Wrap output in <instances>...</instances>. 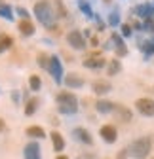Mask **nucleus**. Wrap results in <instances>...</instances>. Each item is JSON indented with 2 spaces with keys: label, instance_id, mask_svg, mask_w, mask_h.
<instances>
[{
  "label": "nucleus",
  "instance_id": "4468645a",
  "mask_svg": "<svg viewBox=\"0 0 154 159\" xmlns=\"http://www.w3.org/2000/svg\"><path fill=\"white\" fill-rule=\"evenodd\" d=\"M135 13H137L139 17H143V19H152V15H154V6H152V4H139V6L135 8Z\"/></svg>",
  "mask_w": 154,
  "mask_h": 159
},
{
  "label": "nucleus",
  "instance_id": "f257e3e1",
  "mask_svg": "<svg viewBox=\"0 0 154 159\" xmlns=\"http://www.w3.org/2000/svg\"><path fill=\"white\" fill-rule=\"evenodd\" d=\"M34 15L40 21V25H44L46 29H53L55 27V11L51 8V4L48 0H40V2L34 4Z\"/></svg>",
  "mask_w": 154,
  "mask_h": 159
},
{
  "label": "nucleus",
  "instance_id": "72a5a7b5",
  "mask_svg": "<svg viewBox=\"0 0 154 159\" xmlns=\"http://www.w3.org/2000/svg\"><path fill=\"white\" fill-rule=\"evenodd\" d=\"M6 129V123H4V119H0V133H2Z\"/></svg>",
  "mask_w": 154,
  "mask_h": 159
},
{
  "label": "nucleus",
  "instance_id": "f03ea898",
  "mask_svg": "<svg viewBox=\"0 0 154 159\" xmlns=\"http://www.w3.org/2000/svg\"><path fill=\"white\" fill-rule=\"evenodd\" d=\"M57 104H59V112L61 114H76L78 112V98H76L74 93L70 91H61L57 93Z\"/></svg>",
  "mask_w": 154,
  "mask_h": 159
},
{
  "label": "nucleus",
  "instance_id": "20e7f679",
  "mask_svg": "<svg viewBox=\"0 0 154 159\" xmlns=\"http://www.w3.org/2000/svg\"><path fill=\"white\" fill-rule=\"evenodd\" d=\"M48 72H50L51 78L55 80V84H61V82H63V65H61V61H59V57H57V55H51V57H50Z\"/></svg>",
  "mask_w": 154,
  "mask_h": 159
},
{
  "label": "nucleus",
  "instance_id": "c9c22d12",
  "mask_svg": "<svg viewBox=\"0 0 154 159\" xmlns=\"http://www.w3.org/2000/svg\"><path fill=\"white\" fill-rule=\"evenodd\" d=\"M150 159H154V157H150Z\"/></svg>",
  "mask_w": 154,
  "mask_h": 159
},
{
  "label": "nucleus",
  "instance_id": "7c9ffc66",
  "mask_svg": "<svg viewBox=\"0 0 154 159\" xmlns=\"http://www.w3.org/2000/svg\"><path fill=\"white\" fill-rule=\"evenodd\" d=\"M15 11H17V15L21 17V19H29V17H31V15H29V11H27L25 8H21V6H17V8H15Z\"/></svg>",
  "mask_w": 154,
  "mask_h": 159
},
{
  "label": "nucleus",
  "instance_id": "5701e85b",
  "mask_svg": "<svg viewBox=\"0 0 154 159\" xmlns=\"http://www.w3.org/2000/svg\"><path fill=\"white\" fill-rule=\"evenodd\" d=\"M78 8L82 10V13H86V17H95V13H93V10H91V6L86 2V0H78Z\"/></svg>",
  "mask_w": 154,
  "mask_h": 159
},
{
  "label": "nucleus",
  "instance_id": "412c9836",
  "mask_svg": "<svg viewBox=\"0 0 154 159\" xmlns=\"http://www.w3.org/2000/svg\"><path fill=\"white\" fill-rule=\"evenodd\" d=\"M38 104H40V101H38L36 97H32V98H29L27 101V104H25V116H32L34 112H36V108H38Z\"/></svg>",
  "mask_w": 154,
  "mask_h": 159
},
{
  "label": "nucleus",
  "instance_id": "f3484780",
  "mask_svg": "<svg viewBox=\"0 0 154 159\" xmlns=\"http://www.w3.org/2000/svg\"><path fill=\"white\" fill-rule=\"evenodd\" d=\"M114 114H116L122 121H131V112L126 108V106H122V104H114V110H112Z\"/></svg>",
  "mask_w": 154,
  "mask_h": 159
},
{
  "label": "nucleus",
  "instance_id": "a211bd4d",
  "mask_svg": "<svg viewBox=\"0 0 154 159\" xmlns=\"http://www.w3.org/2000/svg\"><path fill=\"white\" fill-rule=\"evenodd\" d=\"M27 136H31V138H46V131L42 127H38V125H31V127H27Z\"/></svg>",
  "mask_w": 154,
  "mask_h": 159
},
{
  "label": "nucleus",
  "instance_id": "6ab92c4d",
  "mask_svg": "<svg viewBox=\"0 0 154 159\" xmlns=\"http://www.w3.org/2000/svg\"><path fill=\"white\" fill-rule=\"evenodd\" d=\"M0 17L6 19V21H13V10H12L10 4L0 2Z\"/></svg>",
  "mask_w": 154,
  "mask_h": 159
},
{
  "label": "nucleus",
  "instance_id": "0eeeda50",
  "mask_svg": "<svg viewBox=\"0 0 154 159\" xmlns=\"http://www.w3.org/2000/svg\"><path fill=\"white\" fill-rule=\"evenodd\" d=\"M23 157L25 159H42V155H40V144H38L36 140H31L25 146V150H23Z\"/></svg>",
  "mask_w": 154,
  "mask_h": 159
},
{
  "label": "nucleus",
  "instance_id": "9d476101",
  "mask_svg": "<svg viewBox=\"0 0 154 159\" xmlns=\"http://www.w3.org/2000/svg\"><path fill=\"white\" fill-rule=\"evenodd\" d=\"M105 63H107V61H105L103 57H99V55H91V57H88V59H84V61H82V65H84L86 68H91V70L103 68Z\"/></svg>",
  "mask_w": 154,
  "mask_h": 159
},
{
  "label": "nucleus",
  "instance_id": "c85d7f7f",
  "mask_svg": "<svg viewBox=\"0 0 154 159\" xmlns=\"http://www.w3.org/2000/svg\"><path fill=\"white\" fill-rule=\"evenodd\" d=\"M120 23V15H118V11H112L110 15H108V25L110 27H116Z\"/></svg>",
  "mask_w": 154,
  "mask_h": 159
},
{
  "label": "nucleus",
  "instance_id": "b1692460",
  "mask_svg": "<svg viewBox=\"0 0 154 159\" xmlns=\"http://www.w3.org/2000/svg\"><path fill=\"white\" fill-rule=\"evenodd\" d=\"M29 87H31L32 91H40V87H42V82H40V76H36V74H32V76L29 78Z\"/></svg>",
  "mask_w": 154,
  "mask_h": 159
},
{
  "label": "nucleus",
  "instance_id": "473e14b6",
  "mask_svg": "<svg viewBox=\"0 0 154 159\" xmlns=\"http://www.w3.org/2000/svg\"><path fill=\"white\" fill-rule=\"evenodd\" d=\"M76 159H95V155H91V153H82V155H78Z\"/></svg>",
  "mask_w": 154,
  "mask_h": 159
},
{
  "label": "nucleus",
  "instance_id": "7ed1b4c3",
  "mask_svg": "<svg viewBox=\"0 0 154 159\" xmlns=\"http://www.w3.org/2000/svg\"><path fill=\"white\" fill-rule=\"evenodd\" d=\"M150 148H152L150 140H148L147 136H143V138L133 140V142L128 146V153H129L133 159H147L148 153H150Z\"/></svg>",
  "mask_w": 154,
  "mask_h": 159
},
{
  "label": "nucleus",
  "instance_id": "393cba45",
  "mask_svg": "<svg viewBox=\"0 0 154 159\" xmlns=\"http://www.w3.org/2000/svg\"><path fill=\"white\" fill-rule=\"evenodd\" d=\"M36 63L40 65L42 68H46V70H48V66H50V55H46V53H38Z\"/></svg>",
  "mask_w": 154,
  "mask_h": 159
},
{
  "label": "nucleus",
  "instance_id": "2eb2a0df",
  "mask_svg": "<svg viewBox=\"0 0 154 159\" xmlns=\"http://www.w3.org/2000/svg\"><path fill=\"white\" fill-rule=\"evenodd\" d=\"M17 29H19V32H21L23 36H32L34 34V25L29 21V19H21L19 25H17Z\"/></svg>",
  "mask_w": 154,
  "mask_h": 159
},
{
  "label": "nucleus",
  "instance_id": "cd10ccee",
  "mask_svg": "<svg viewBox=\"0 0 154 159\" xmlns=\"http://www.w3.org/2000/svg\"><path fill=\"white\" fill-rule=\"evenodd\" d=\"M55 8H57V13H55L57 17H67V10H65L61 0H55Z\"/></svg>",
  "mask_w": 154,
  "mask_h": 159
},
{
  "label": "nucleus",
  "instance_id": "9b49d317",
  "mask_svg": "<svg viewBox=\"0 0 154 159\" xmlns=\"http://www.w3.org/2000/svg\"><path fill=\"white\" fill-rule=\"evenodd\" d=\"M91 89H93L95 95H107L112 89V85H110V82H107V80H95L91 84Z\"/></svg>",
  "mask_w": 154,
  "mask_h": 159
},
{
  "label": "nucleus",
  "instance_id": "1a4fd4ad",
  "mask_svg": "<svg viewBox=\"0 0 154 159\" xmlns=\"http://www.w3.org/2000/svg\"><path fill=\"white\" fill-rule=\"evenodd\" d=\"M99 133H101V136H103V140L108 142V144L116 142V138H118V131H116V127H114V125H103Z\"/></svg>",
  "mask_w": 154,
  "mask_h": 159
},
{
  "label": "nucleus",
  "instance_id": "aec40b11",
  "mask_svg": "<svg viewBox=\"0 0 154 159\" xmlns=\"http://www.w3.org/2000/svg\"><path fill=\"white\" fill-rule=\"evenodd\" d=\"M95 108H97L99 114H110L114 110V102H110V101H99L97 104H95Z\"/></svg>",
  "mask_w": 154,
  "mask_h": 159
},
{
  "label": "nucleus",
  "instance_id": "a878e982",
  "mask_svg": "<svg viewBox=\"0 0 154 159\" xmlns=\"http://www.w3.org/2000/svg\"><path fill=\"white\" fill-rule=\"evenodd\" d=\"M120 68H122V65H120V61H118V59H114V61H110V65H108V76H114L116 72H120Z\"/></svg>",
  "mask_w": 154,
  "mask_h": 159
},
{
  "label": "nucleus",
  "instance_id": "39448f33",
  "mask_svg": "<svg viewBox=\"0 0 154 159\" xmlns=\"http://www.w3.org/2000/svg\"><path fill=\"white\" fill-rule=\"evenodd\" d=\"M135 108H137L139 114H143L147 117L154 116V101H152V98H147V97L137 98V101H135Z\"/></svg>",
  "mask_w": 154,
  "mask_h": 159
},
{
  "label": "nucleus",
  "instance_id": "bb28decb",
  "mask_svg": "<svg viewBox=\"0 0 154 159\" xmlns=\"http://www.w3.org/2000/svg\"><path fill=\"white\" fill-rule=\"evenodd\" d=\"M141 49H143L145 55H152V53H154V40H152V42H145V44H141Z\"/></svg>",
  "mask_w": 154,
  "mask_h": 159
},
{
  "label": "nucleus",
  "instance_id": "f704fd0d",
  "mask_svg": "<svg viewBox=\"0 0 154 159\" xmlns=\"http://www.w3.org/2000/svg\"><path fill=\"white\" fill-rule=\"evenodd\" d=\"M55 159H69V157H67V155H57Z\"/></svg>",
  "mask_w": 154,
  "mask_h": 159
},
{
  "label": "nucleus",
  "instance_id": "ddd939ff",
  "mask_svg": "<svg viewBox=\"0 0 154 159\" xmlns=\"http://www.w3.org/2000/svg\"><path fill=\"white\" fill-rule=\"evenodd\" d=\"M50 138H51V144H53V150H55V152H63V150H65V138H63L61 133L51 131V133H50Z\"/></svg>",
  "mask_w": 154,
  "mask_h": 159
},
{
  "label": "nucleus",
  "instance_id": "4be33fe9",
  "mask_svg": "<svg viewBox=\"0 0 154 159\" xmlns=\"http://www.w3.org/2000/svg\"><path fill=\"white\" fill-rule=\"evenodd\" d=\"M12 46H13V38L8 36V34H0V53H4Z\"/></svg>",
  "mask_w": 154,
  "mask_h": 159
},
{
  "label": "nucleus",
  "instance_id": "6e6552de",
  "mask_svg": "<svg viewBox=\"0 0 154 159\" xmlns=\"http://www.w3.org/2000/svg\"><path fill=\"white\" fill-rule=\"evenodd\" d=\"M72 136H74L78 142H82V144H88V146L93 144V138H91L89 131H86L84 127H76V129H72Z\"/></svg>",
  "mask_w": 154,
  "mask_h": 159
},
{
  "label": "nucleus",
  "instance_id": "c756f323",
  "mask_svg": "<svg viewBox=\"0 0 154 159\" xmlns=\"http://www.w3.org/2000/svg\"><path fill=\"white\" fill-rule=\"evenodd\" d=\"M143 30H147V32H154V23H152V19H145Z\"/></svg>",
  "mask_w": 154,
  "mask_h": 159
},
{
  "label": "nucleus",
  "instance_id": "f8f14e48",
  "mask_svg": "<svg viewBox=\"0 0 154 159\" xmlns=\"http://www.w3.org/2000/svg\"><path fill=\"white\" fill-rule=\"evenodd\" d=\"M63 84H65L67 87H70V89H80V87L84 85V80H82L78 74H69V76L63 78Z\"/></svg>",
  "mask_w": 154,
  "mask_h": 159
},
{
  "label": "nucleus",
  "instance_id": "dca6fc26",
  "mask_svg": "<svg viewBox=\"0 0 154 159\" xmlns=\"http://www.w3.org/2000/svg\"><path fill=\"white\" fill-rule=\"evenodd\" d=\"M110 44H114L116 46V53H118V57H124L126 53H128V49H126V46H124V40H122V36H118V34H112V38H110ZM112 46V48H114Z\"/></svg>",
  "mask_w": 154,
  "mask_h": 159
},
{
  "label": "nucleus",
  "instance_id": "2f4dec72",
  "mask_svg": "<svg viewBox=\"0 0 154 159\" xmlns=\"http://www.w3.org/2000/svg\"><path fill=\"white\" fill-rule=\"evenodd\" d=\"M122 36H131V27L129 25H122Z\"/></svg>",
  "mask_w": 154,
  "mask_h": 159
},
{
  "label": "nucleus",
  "instance_id": "423d86ee",
  "mask_svg": "<svg viewBox=\"0 0 154 159\" xmlns=\"http://www.w3.org/2000/svg\"><path fill=\"white\" fill-rule=\"evenodd\" d=\"M67 42L74 49H86V40H84V36H82L80 30H70L67 34Z\"/></svg>",
  "mask_w": 154,
  "mask_h": 159
}]
</instances>
